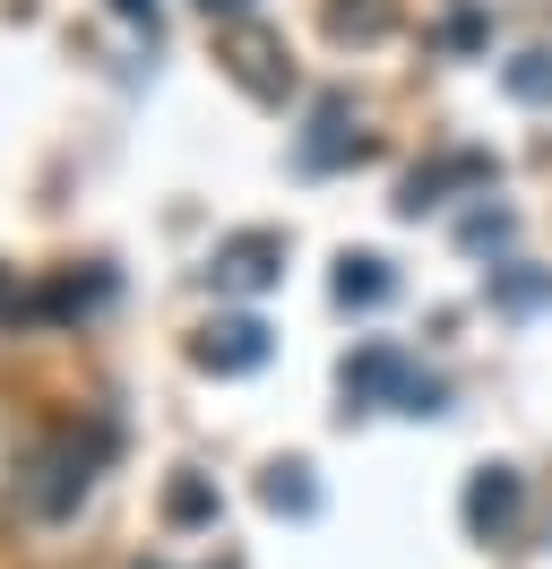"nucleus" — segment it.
Masks as SVG:
<instances>
[{"label": "nucleus", "instance_id": "obj_1", "mask_svg": "<svg viewBox=\"0 0 552 569\" xmlns=\"http://www.w3.org/2000/svg\"><path fill=\"white\" fill-rule=\"evenodd\" d=\"M337 389H345V415H363V406H406L414 389V362L397 346H354L337 362Z\"/></svg>", "mask_w": 552, "mask_h": 569}, {"label": "nucleus", "instance_id": "obj_2", "mask_svg": "<svg viewBox=\"0 0 552 569\" xmlns=\"http://www.w3.org/2000/svg\"><path fill=\"white\" fill-rule=\"evenodd\" d=\"M518 509H526V483H518V466H475L466 475V500H457V518L475 543H501L518 527Z\"/></svg>", "mask_w": 552, "mask_h": 569}, {"label": "nucleus", "instance_id": "obj_3", "mask_svg": "<svg viewBox=\"0 0 552 569\" xmlns=\"http://www.w3.org/2000/svg\"><path fill=\"white\" fill-rule=\"evenodd\" d=\"M207 277H216V293H268L285 277V233H234V242H216Z\"/></svg>", "mask_w": 552, "mask_h": 569}, {"label": "nucleus", "instance_id": "obj_4", "mask_svg": "<svg viewBox=\"0 0 552 569\" xmlns=\"http://www.w3.org/2000/svg\"><path fill=\"white\" fill-rule=\"evenodd\" d=\"M190 355H199V371H216V380H241V371H259V362H268V320H250V311L207 320Z\"/></svg>", "mask_w": 552, "mask_h": 569}, {"label": "nucleus", "instance_id": "obj_5", "mask_svg": "<svg viewBox=\"0 0 552 569\" xmlns=\"http://www.w3.org/2000/svg\"><path fill=\"white\" fill-rule=\"evenodd\" d=\"M345 156H363L354 104H345V96H319V104H310V130H303V173H337Z\"/></svg>", "mask_w": 552, "mask_h": 569}, {"label": "nucleus", "instance_id": "obj_6", "mask_svg": "<svg viewBox=\"0 0 552 569\" xmlns=\"http://www.w3.org/2000/svg\"><path fill=\"white\" fill-rule=\"evenodd\" d=\"M483 173H492V156H475V147H466V156H441V164L406 173V190H397V216H432L448 181H483Z\"/></svg>", "mask_w": 552, "mask_h": 569}, {"label": "nucleus", "instance_id": "obj_7", "mask_svg": "<svg viewBox=\"0 0 552 569\" xmlns=\"http://www.w3.org/2000/svg\"><path fill=\"white\" fill-rule=\"evenodd\" d=\"M388 293H397V268H388L379 250H345L337 259V302L345 311H379Z\"/></svg>", "mask_w": 552, "mask_h": 569}, {"label": "nucleus", "instance_id": "obj_8", "mask_svg": "<svg viewBox=\"0 0 552 569\" xmlns=\"http://www.w3.org/2000/svg\"><path fill=\"white\" fill-rule=\"evenodd\" d=\"M259 500H268L276 518H310V509H319V483H310V466H303V458H285V466H268Z\"/></svg>", "mask_w": 552, "mask_h": 569}, {"label": "nucleus", "instance_id": "obj_9", "mask_svg": "<svg viewBox=\"0 0 552 569\" xmlns=\"http://www.w3.org/2000/svg\"><path fill=\"white\" fill-rule=\"evenodd\" d=\"M501 87H510L518 104H552V43H526L501 61Z\"/></svg>", "mask_w": 552, "mask_h": 569}, {"label": "nucleus", "instance_id": "obj_10", "mask_svg": "<svg viewBox=\"0 0 552 569\" xmlns=\"http://www.w3.org/2000/svg\"><path fill=\"white\" fill-rule=\"evenodd\" d=\"M216 509H225V500H216V483H199V475H181V483L165 492V518H172V527H207Z\"/></svg>", "mask_w": 552, "mask_h": 569}, {"label": "nucleus", "instance_id": "obj_11", "mask_svg": "<svg viewBox=\"0 0 552 569\" xmlns=\"http://www.w3.org/2000/svg\"><path fill=\"white\" fill-rule=\"evenodd\" d=\"M492 302H510V311H552V277H526V268H492Z\"/></svg>", "mask_w": 552, "mask_h": 569}, {"label": "nucleus", "instance_id": "obj_12", "mask_svg": "<svg viewBox=\"0 0 552 569\" xmlns=\"http://www.w3.org/2000/svg\"><path fill=\"white\" fill-rule=\"evenodd\" d=\"M510 233H518L510 208H475L466 224H457V242H466V250H510Z\"/></svg>", "mask_w": 552, "mask_h": 569}, {"label": "nucleus", "instance_id": "obj_13", "mask_svg": "<svg viewBox=\"0 0 552 569\" xmlns=\"http://www.w3.org/2000/svg\"><path fill=\"white\" fill-rule=\"evenodd\" d=\"M379 27H388L379 0H337V9H328V36H379Z\"/></svg>", "mask_w": 552, "mask_h": 569}, {"label": "nucleus", "instance_id": "obj_14", "mask_svg": "<svg viewBox=\"0 0 552 569\" xmlns=\"http://www.w3.org/2000/svg\"><path fill=\"white\" fill-rule=\"evenodd\" d=\"M112 9H121V18H130V27H147V36H156V18H165V9H156V0H112Z\"/></svg>", "mask_w": 552, "mask_h": 569}, {"label": "nucleus", "instance_id": "obj_15", "mask_svg": "<svg viewBox=\"0 0 552 569\" xmlns=\"http://www.w3.org/2000/svg\"><path fill=\"white\" fill-rule=\"evenodd\" d=\"M207 18H241V9H250V0H199Z\"/></svg>", "mask_w": 552, "mask_h": 569}]
</instances>
